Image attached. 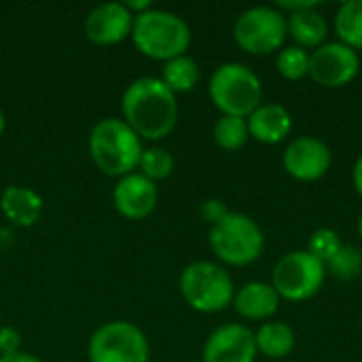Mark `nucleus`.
<instances>
[{
    "mask_svg": "<svg viewBox=\"0 0 362 362\" xmlns=\"http://www.w3.org/2000/svg\"><path fill=\"white\" fill-rule=\"evenodd\" d=\"M352 182H354V189L358 191V195L362 197V155L356 159V163H354V170H352Z\"/></svg>",
    "mask_w": 362,
    "mask_h": 362,
    "instance_id": "32",
    "label": "nucleus"
},
{
    "mask_svg": "<svg viewBox=\"0 0 362 362\" xmlns=\"http://www.w3.org/2000/svg\"><path fill=\"white\" fill-rule=\"evenodd\" d=\"M212 104L229 117L248 119L263 104L261 78L240 62H227L218 66L208 83Z\"/></svg>",
    "mask_w": 362,
    "mask_h": 362,
    "instance_id": "4",
    "label": "nucleus"
},
{
    "mask_svg": "<svg viewBox=\"0 0 362 362\" xmlns=\"http://www.w3.org/2000/svg\"><path fill=\"white\" fill-rule=\"evenodd\" d=\"M159 204V189L140 172L127 174L117 180L112 189V206L125 221L148 218Z\"/></svg>",
    "mask_w": 362,
    "mask_h": 362,
    "instance_id": "14",
    "label": "nucleus"
},
{
    "mask_svg": "<svg viewBox=\"0 0 362 362\" xmlns=\"http://www.w3.org/2000/svg\"><path fill=\"white\" fill-rule=\"evenodd\" d=\"M358 235L362 238V214H361V218H358Z\"/></svg>",
    "mask_w": 362,
    "mask_h": 362,
    "instance_id": "34",
    "label": "nucleus"
},
{
    "mask_svg": "<svg viewBox=\"0 0 362 362\" xmlns=\"http://www.w3.org/2000/svg\"><path fill=\"white\" fill-rule=\"evenodd\" d=\"M127 8H129V13L136 17V15H142L144 11H148V8H153V4L148 2V0H127V2H123Z\"/></svg>",
    "mask_w": 362,
    "mask_h": 362,
    "instance_id": "31",
    "label": "nucleus"
},
{
    "mask_svg": "<svg viewBox=\"0 0 362 362\" xmlns=\"http://www.w3.org/2000/svg\"><path fill=\"white\" fill-rule=\"evenodd\" d=\"M178 291L185 303L199 314H218L227 310L235 297L229 272L212 261L189 263L178 278Z\"/></svg>",
    "mask_w": 362,
    "mask_h": 362,
    "instance_id": "5",
    "label": "nucleus"
},
{
    "mask_svg": "<svg viewBox=\"0 0 362 362\" xmlns=\"http://www.w3.org/2000/svg\"><path fill=\"white\" fill-rule=\"evenodd\" d=\"M87 148L95 168L117 180L138 170L144 151L140 136L117 117H106L91 127Z\"/></svg>",
    "mask_w": 362,
    "mask_h": 362,
    "instance_id": "2",
    "label": "nucleus"
},
{
    "mask_svg": "<svg viewBox=\"0 0 362 362\" xmlns=\"http://www.w3.org/2000/svg\"><path fill=\"white\" fill-rule=\"evenodd\" d=\"M21 352V335L13 327H2L0 329V356H8Z\"/></svg>",
    "mask_w": 362,
    "mask_h": 362,
    "instance_id": "28",
    "label": "nucleus"
},
{
    "mask_svg": "<svg viewBox=\"0 0 362 362\" xmlns=\"http://www.w3.org/2000/svg\"><path fill=\"white\" fill-rule=\"evenodd\" d=\"M159 78L176 95L178 93H189L199 83V66H197V62L193 57L180 55V57H174V59L163 64V70H161Z\"/></svg>",
    "mask_w": 362,
    "mask_h": 362,
    "instance_id": "20",
    "label": "nucleus"
},
{
    "mask_svg": "<svg viewBox=\"0 0 362 362\" xmlns=\"http://www.w3.org/2000/svg\"><path fill=\"white\" fill-rule=\"evenodd\" d=\"M0 362H42L38 356L30 354V352H15V354H8V356H0Z\"/></svg>",
    "mask_w": 362,
    "mask_h": 362,
    "instance_id": "30",
    "label": "nucleus"
},
{
    "mask_svg": "<svg viewBox=\"0 0 362 362\" xmlns=\"http://www.w3.org/2000/svg\"><path fill=\"white\" fill-rule=\"evenodd\" d=\"M42 208H45L42 197L34 189L23 187V185H11L0 195L2 216L11 225L21 227V229L34 227L40 221Z\"/></svg>",
    "mask_w": 362,
    "mask_h": 362,
    "instance_id": "15",
    "label": "nucleus"
},
{
    "mask_svg": "<svg viewBox=\"0 0 362 362\" xmlns=\"http://www.w3.org/2000/svg\"><path fill=\"white\" fill-rule=\"evenodd\" d=\"M129 38L144 57L165 64L187 55L191 47V28L180 15L153 6L142 15H136Z\"/></svg>",
    "mask_w": 362,
    "mask_h": 362,
    "instance_id": "3",
    "label": "nucleus"
},
{
    "mask_svg": "<svg viewBox=\"0 0 362 362\" xmlns=\"http://www.w3.org/2000/svg\"><path fill=\"white\" fill-rule=\"evenodd\" d=\"M327 265L312 257L308 250H295L284 255L274 272H272V286L280 299L299 303L312 299L325 284Z\"/></svg>",
    "mask_w": 362,
    "mask_h": 362,
    "instance_id": "8",
    "label": "nucleus"
},
{
    "mask_svg": "<svg viewBox=\"0 0 362 362\" xmlns=\"http://www.w3.org/2000/svg\"><path fill=\"white\" fill-rule=\"evenodd\" d=\"M278 72L286 81H301L310 74V53L301 47H286L280 51L276 59Z\"/></svg>",
    "mask_w": 362,
    "mask_h": 362,
    "instance_id": "24",
    "label": "nucleus"
},
{
    "mask_svg": "<svg viewBox=\"0 0 362 362\" xmlns=\"http://www.w3.org/2000/svg\"><path fill=\"white\" fill-rule=\"evenodd\" d=\"M286 36V15L276 6H252L244 11L233 25L235 45L250 55H267L278 51Z\"/></svg>",
    "mask_w": 362,
    "mask_h": 362,
    "instance_id": "9",
    "label": "nucleus"
},
{
    "mask_svg": "<svg viewBox=\"0 0 362 362\" xmlns=\"http://www.w3.org/2000/svg\"><path fill=\"white\" fill-rule=\"evenodd\" d=\"M335 32L339 42L350 49H362V0H348L337 8Z\"/></svg>",
    "mask_w": 362,
    "mask_h": 362,
    "instance_id": "21",
    "label": "nucleus"
},
{
    "mask_svg": "<svg viewBox=\"0 0 362 362\" xmlns=\"http://www.w3.org/2000/svg\"><path fill=\"white\" fill-rule=\"evenodd\" d=\"M235 312L246 320H267L280 308V297L267 282H248L233 297Z\"/></svg>",
    "mask_w": 362,
    "mask_h": 362,
    "instance_id": "17",
    "label": "nucleus"
},
{
    "mask_svg": "<svg viewBox=\"0 0 362 362\" xmlns=\"http://www.w3.org/2000/svg\"><path fill=\"white\" fill-rule=\"evenodd\" d=\"M361 70L358 51L350 49L348 45L335 40L325 42L322 47L310 53V78L329 89H339L350 85Z\"/></svg>",
    "mask_w": 362,
    "mask_h": 362,
    "instance_id": "10",
    "label": "nucleus"
},
{
    "mask_svg": "<svg viewBox=\"0 0 362 362\" xmlns=\"http://www.w3.org/2000/svg\"><path fill=\"white\" fill-rule=\"evenodd\" d=\"M208 242L212 252L231 267L252 265L265 250L263 229L242 212H229L221 223L212 225Z\"/></svg>",
    "mask_w": 362,
    "mask_h": 362,
    "instance_id": "6",
    "label": "nucleus"
},
{
    "mask_svg": "<svg viewBox=\"0 0 362 362\" xmlns=\"http://www.w3.org/2000/svg\"><path fill=\"white\" fill-rule=\"evenodd\" d=\"M138 172L157 185L159 180H165V178L172 176V172H174V157L163 146H148L140 155Z\"/></svg>",
    "mask_w": 362,
    "mask_h": 362,
    "instance_id": "23",
    "label": "nucleus"
},
{
    "mask_svg": "<svg viewBox=\"0 0 362 362\" xmlns=\"http://www.w3.org/2000/svg\"><path fill=\"white\" fill-rule=\"evenodd\" d=\"M123 121L140 136V140H163L178 123V98L157 76H140L132 81L121 98Z\"/></svg>",
    "mask_w": 362,
    "mask_h": 362,
    "instance_id": "1",
    "label": "nucleus"
},
{
    "mask_svg": "<svg viewBox=\"0 0 362 362\" xmlns=\"http://www.w3.org/2000/svg\"><path fill=\"white\" fill-rule=\"evenodd\" d=\"M246 123L250 138H255L261 144H278L293 129V117L280 104H261L246 119Z\"/></svg>",
    "mask_w": 362,
    "mask_h": 362,
    "instance_id": "16",
    "label": "nucleus"
},
{
    "mask_svg": "<svg viewBox=\"0 0 362 362\" xmlns=\"http://www.w3.org/2000/svg\"><path fill=\"white\" fill-rule=\"evenodd\" d=\"M89 362H148L151 344L129 320H110L98 327L87 341Z\"/></svg>",
    "mask_w": 362,
    "mask_h": 362,
    "instance_id": "7",
    "label": "nucleus"
},
{
    "mask_svg": "<svg viewBox=\"0 0 362 362\" xmlns=\"http://www.w3.org/2000/svg\"><path fill=\"white\" fill-rule=\"evenodd\" d=\"M327 267L339 280H354L362 272V252L356 246H341L339 252L327 263Z\"/></svg>",
    "mask_w": 362,
    "mask_h": 362,
    "instance_id": "25",
    "label": "nucleus"
},
{
    "mask_svg": "<svg viewBox=\"0 0 362 362\" xmlns=\"http://www.w3.org/2000/svg\"><path fill=\"white\" fill-rule=\"evenodd\" d=\"M4 129H6V117H4V112L0 110V138H2V134H4Z\"/></svg>",
    "mask_w": 362,
    "mask_h": 362,
    "instance_id": "33",
    "label": "nucleus"
},
{
    "mask_svg": "<svg viewBox=\"0 0 362 362\" xmlns=\"http://www.w3.org/2000/svg\"><path fill=\"white\" fill-rule=\"evenodd\" d=\"M255 333L238 322L214 329L202 350V362H255L257 358Z\"/></svg>",
    "mask_w": 362,
    "mask_h": 362,
    "instance_id": "13",
    "label": "nucleus"
},
{
    "mask_svg": "<svg viewBox=\"0 0 362 362\" xmlns=\"http://www.w3.org/2000/svg\"><path fill=\"white\" fill-rule=\"evenodd\" d=\"M316 6H318V2H316V0H305V2L282 0V2H278V4H276V8H278L280 13L288 11L291 15H293V13H301V11H310V8H316Z\"/></svg>",
    "mask_w": 362,
    "mask_h": 362,
    "instance_id": "29",
    "label": "nucleus"
},
{
    "mask_svg": "<svg viewBox=\"0 0 362 362\" xmlns=\"http://www.w3.org/2000/svg\"><path fill=\"white\" fill-rule=\"evenodd\" d=\"M255 341H257V352H261L272 361H280L293 354L297 346V335L293 327L286 322H265L255 333Z\"/></svg>",
    "mask_w": 362,
    "mask_h": 362,
    "instance_id": "19",
    "label": "nucleus"
},
{
    "mask_svg": "<svg viewBox=\"0 0 362 362\" xmlns=\"http://www.w3.org/2000/svg\"><path fill=\"white\" fill-rule=\"evenodd\" d=\"M212 136H214V142L223 151H229V153L240 151L250 140V132H248L246 119L229 117V115H221V119L214 123Z\"/></svg>",
    "mask_w": 362,
    "mask_h": 362,
    "instance_id": "22",
    "label": "nucleus"
},
{
    "mask_svg": "<svg viewBox=\"0 0 362 362\" xmlns=\"http://www.w3.org/2000/svg\"><path fill=\"white\" fill-rule=\"evenodd\" d=\"M286 25H288V36L301 49H318L325 45L329 36V21L316 8L288 15Z\"/></svg>",
    "mask_w": 362,
    "mask_h": 362,
    "instance_id": "18",
    "label": "nucleus"
},
{
    "mask_svg": "<svg viewBox=\"0 0 362 362\" xmlns=\"http://www.w3.org/2000/svg\"><path fill=\"white\" fill-rule=\"evenodd\" d=\"M341 238L337 235V231L333 229H316L312 235H310V242H308V252L312 257H316L318 261H322L325 265L339 252L341 248Z\"/></svg>",
    "mask_w": 362,
    "mask_h": 362,
    "instance_id": "26",
    "label": "nucleus"
},
{
    "mask_svg": "<svg viewBox=\"0 0 362 362\" xmlns=\"http://www.w3.org/2000/svg\"><path fill=\"white\" fill-rule=\"evenodd\" d=\"M227 214H229V208L225 206L223 199H206V202L199 206V216H202L206 223H210V227L216 225V223H221Z\"/></svg>",
    "mask_w": 362,
    "mask_h": 362,
    "instance_id": "27",
    "label": "nucleus"
},
{
    "mask_svg": "<svg viewBox=\"0 0 362 362\" xmlns=\"http://www.w3.org/2000/svg\"><path fill=\"white\" fill-rule=\"evenodd\" d=\"M134 19L136 17L123 2H104L87 13L83 30L89 42L98 47H115L132 36Z\"/></svg>",
    "mask_w": 362,
    "mask_h": 362,
    "instance_id": "12",
    "label": "nucleus"
},
{
    "mask_svg": "<svg viewBox=\"0 0 362 362\" xmlns=\"http://www.w3.org/2000/svg\"><path fill=\"white\" fill-rule=\"evenodd\" d=\"M284 170L299 182L320 180L333 163V153L327 142L314 136H301L293 140L284 151Z\"/></svg>",
    "mask_w": 362,
    "mask_h": 362,
    "instance_id": "11",
    "label": "nucleus"
}]
</instances>
